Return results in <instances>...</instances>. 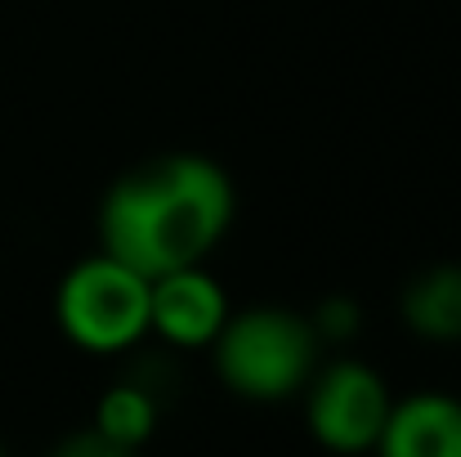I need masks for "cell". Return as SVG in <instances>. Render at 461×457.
<instances>
[{
	"mask_svg": "<svg viewBox=\"0 0 461 457\" xmlns=\"http://www.w3.org/2000/svg\"><path fill=\"white\" fill-rule=\"evenodd\" d=\"M157 417H161V404L144 386H135L131 377H122L117 386H108L99 395V408H95V431L122 449H135L149 444L157 431Z\"/></svg>",
	"mask_w": 461,
	"mask_h": 457,
	"instance_id": "obj_8",
	"label": "cell"
},
{
	"mask_svg": "<svg viewBox=\"0 0 461 457\" xmlns=\"http://www.w3.org/2000/svg\"><path fill=\"white\" fill-rule=\"evenodd\" d=\"M233 224V184L202 152H166L131 166L99 206L104 251L149 283L202 265Z\"/></svg>",
	"mask_w": 461,
	"mask_h": 457,
	"instance_id": "obj_1",
	"label": "cell"
},
{
	"mask_svg": "<svg viewBox=\"0 0 461 457\" xmlns=\"http://www.w3.org/2000/svg\"><path fill=\"white\" fill-rule=\"evenodd\" d=\"M399 314L426 341H461V265H435L408 279Z\"/></svg>",
	"mask_w": 461,
	"mask_h": 457,
	"instance_id": "obj_7",
	"label": "cell"
},
{
	"mask_svg": "<svg viewBox=\"0 0 461 457\" xmlns=\"http://www.w3.org/2000/svg\"><path fill=\"white\" fill-rule=\"evenodd\" d=\"M50 457H135V449H122V444H113V440H104L95 426L90 431H77V435H68L59 449Z\"/></svg>",
	"mask_w": 461,
	"mask_h": 457,
	"instance_id": "obj_10",
	"label": "cell"
},
{
	"mask_svg": "<svg viewBox=\"0 0 461 457\" xmlns=\"http://www.w3.org/2000/svg\"><path fill=\"white\" fill-rule=\"evenodd\" d=\"M215 345L220 381L242 399H287L305 390L318 368V336L305 314L283 305H256L224 318Z\"/></svg>",
	"mask_w": 461,
	"mask_h": 457,
	"instance_id": "obj_2",
	"label": "cell"
},
{
	"mask_svg": "<svg viewBox=\"0 0 461 457\" xmlns=\"http://www.w3.org/2000/svg\"><path fill=\"white\" fill-rule=\"evenodd\" d=\"M224 318H229L224 288H220L202 265H188V270H175V274L153 279V292H149V327L161 332L170 345H179V350L211 345V341L220 336Z\"/></svg>",
	"mask_w": 461,
	"mask_h": 457,
	"instance_id": "obj_5",
	"label": "cell"
},
{
	"mask_svg": "<svg viewBox=\"0 0 461 457\" xmlns=\"http://www.w3.org/2000/svg\"><path fill=\"white\" fill-rule=\"evenodd\" d=\"M305 386V422L327 453L358 457L376 449L385 417L394 408L390 386L376 368H367L358 359H336L322 372H313Z\"/></svg>",
	"mask_w": 461,
	"mask_h": 457,
	"instance_id": "obj_4",
	"label": "cell"
},
{
	"mask_svg": "<svg viewBox=\"0 0 461 457\" xmlns=\"http://www.w3.org/2000/svg\"><path fill=\"white\" fill-rule=\"evenodd\" d=\"M376 457H461V399L453 395H408L390 408Z\"/></svg>",
	"mask_w": 461,
	"mask_h": 457,
	"instance_id": "obj_6",
	"label": "cell"
},
{
	"mask_svg": "<svg viewBox=\"0 0 461 457\" xmlns=\"http://www.w3.org/2000/svg\"><path fill=\"white\" fill-rule=\"evenodd\" d=\"M309 327H313L318 345H322V341L340 345V341H354V336H358L363 309H358L354 297H327V301H318V309L309 314Z\"/></svg>",
	"mask_w": 461,
	"mask_h": 457,
	"instance_id": "obj_9",
	"label": "cell"
},
{
	"mask_svg": "<svg viewBox=\"0 0 461 457\" xmlns=\"http://www.w3.org/2000/svg\"><path fill=\"white\" fill-rule=\"evenodd\" d=\"M0 457H5V449H0Z\"/></svg>",
	"mask_w": 461,
	"mask_h": 457,
	"instance_id": "obj_11",
	"label": "cell"
},
{
	"mask_svg": "<svg viewBox=\"0 0 461 457\" xmlns=\"http://www.w3.org/2000/svg\"><path fill=\"white\" fill-rule=\"evenodd\" d=\"M149 292L153 283L144 274L104 251L63 274L54 314L72 345L95 354H117L149 332Z\"/></svg>",
	"mask_w": 461,
	"mask_h": 457,
	"instance_id": "obj_3",
	"label": "cell"
}]
</instances>
